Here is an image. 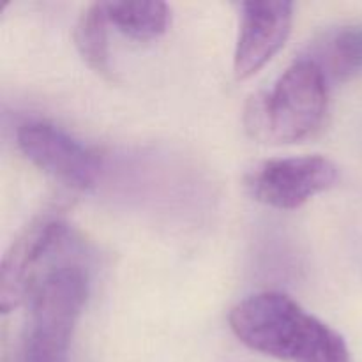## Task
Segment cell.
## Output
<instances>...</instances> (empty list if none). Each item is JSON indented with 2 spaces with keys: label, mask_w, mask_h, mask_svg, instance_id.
Here are the masks:
<instances>
[{
  "label": "cell",
  "mask_w": 362,
  "mask_h": 362,
  "mask_svg": "<svg viewBox=\"0 0 362 362\" xmlns=\"http://www.w3.org/2000/svg\"><path fill=\"white\" fill-rule=\"evenodd\" d=\"M339 170L324 156L276 158L255 165L246 173V189L267 207L296 211L338 182Z\"/></svg>",
  "instance_id": "cell-4"
},
{
  "label": "cell",
  "mask_w": 362,
  "mask_h": 362,
  "mask_svg": "<svg viewBox=\"0 0 362 362\" xmlns=\"http://www.w3.org/2000/svg\"><path fill=\"white\" fill-rule=\"evenodd\" d=\"M108 13L105 2L90 4L81 13L74 28V42L90 69L105 78H112L108 46Z\"/></svg>",
  "instance_id": "cell-10"
},
{
  "label": "cell",
  "mask_w": 362,
  "mask_h": 362,
  "mask_svg": "<svg viewBox=\"0 0 362 362\" xmlns=\"http://www.w3.org/2000/svg\"><path fill=\"white\" fill-rule=\"evenodd\" d=\"M230 327L247 349L285 362H352L339 332L281 292H262L230 311Z\"/></svg>",
  "instance_id": "cell-1"
},
{
  "label": "cell",
  "mask_w": 362,
  "mask_h": 362,
  "mask_svg": "<svg viewBox=\"0 0 362 362\" xmlns=\"http://www.w3.org/2000/svg\"><path fill=\"white\" fill-rule=\"evenodd\" d=\"M293 21V4L283 0L240 4V27L233 53L237 80L257 74L288 39Z\"/></svg>",
  "instance_id": "cell-7"
},
{
  "label": "cell",
  "mask_w": 362,
  "mask_h": 362,
  "mask_svg": "<svg viewBox=\"0 0 362 362\" xmlns=\"http://www.w3.org/2000/svg\"><path fill=\"white\" fill-rule=\"evenodd\" d=\"M306 59L317 64L332 81H346L362 74V25H341L318 35Z\"/></svg>",
  "instance_id": "cell-8"
},
{
  "label": "cell",
  "mask_w": 362,
  "mask_h": 362,
  "mask_svg": "<svg viewBox=\"0 0 362 362\" xmlns=\"http://www.w3.org/2000/svg\"><path fill=\"white\" fill-rule=\"evenodd\" d=\"M105 6L110 25L138 41L163 35L172 20L165 2H105Z\"/></svg>",
  "instance_id": "cell-9"
},
{
  "label": "cell",
  "mask_w": 362,
  "mask_h": 362,
  "mask_svg": "<svg viewBox=\"0 0 362 362\" xmlns=\"http://www.w3.org/2000/svg\"><path fill=\"white\" fill-rule=\"evenodd\" d=\"M30 296L18 362H67L71 338L88 296L87 271L78 264L48 267Z\"/></svg>",
  "instance_id": "cell-3"
},
{
  "label": "cell",
  "mask_w": 362,
  "mask_h": 362,
  "mask_svg": "<svg viewBox=\"0 0 362 362\" xmlns=\"http://www.w3.org/2000/svg\"><path fill=\"white\" fill-rule=\"evenodd\" d=\"M67 233L60 209H46L35 216L11 243L0 267V310H16L42 274L41 265L59 250Z\"/></svg>",
  "instance_id": "cell-5"
},
{
  "label": "cell",
  "mask_w": 362,
  "mask_h": 362,
  "mask_svg": "<svg viewBox=\"0 0 362 362\" xmlns=\"http://www.w3.org/2000/svg\"><path fill=\"white\" fill-rule=\"evenodd\" d=\"M21 154L46 175L73 189H90L101 175V158L55 124L27 122L16 133Z\"/></svg>",
  "instance_id": "cell-6"
},
{
  "label": "cell",
  "mask_w": 362,
  "mask_h": 362,
  "mask_svg": "<svg viewBox=\"0 0 362 362\" xmlns=\"http://www.w3.org/2000/svg\"><path fill=\"white\" fill-rule=\"evenodd\" d=\"M327 83L320 67L300 57L278 78L271 90L251 99L244 117L247 131L271 144L306 140L325 119Z\"/></svg>",
  "instance_id": "cell-2"
}]
</instances>
